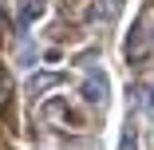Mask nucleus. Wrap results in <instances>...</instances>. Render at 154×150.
<instances>
[{
	"mask_svg": "<svg viewBox=\"0 0 154 150\" xmlns=\"http://www.w3.org/2000/svg\"><path fill=\"white\" fill-rule=\"evenodd\" d=\"M146 55H150V32H146V16L134 24V32H131V40H127V59L134 67H142L146 63Z\"/></svg>",
	"mask_w": 154,
	"mask_h": 150,
	"instance_id": "nucleus-1",
	"label": "nucleus"
},
{
	"mask_svg": "<svg viewBox=\"0 0 154 150\" xmlns=\"http://www.w3.org/2000/svg\"><path fill=\"white\" fill-rule=\"evenodd\" d=\"M107 91H111V79H107V71L91 67V71H87V79H83V99H87L91 107H103V103H107Z\"/></svg>",
	"mask_w": 154,
	"mask_h": 150,
	"instance_id": "nucleus-2",
	"label": "nucleus"
},
{
	"mask_svg": "<svg viewBox=\"0 0 154 150\" xmlns=\"http://www.w3.org/2000/svg\"><path fill=\"white\" fill-rule=\"evenodd\" d=\"M44 12H48V0H16V24L24 28V32H28Z\"/></svg>",
	"mask_w": 154,
	"mask_h": 150,
	"instance_id": "nucleus-3",
	"label": "nucleus"
},
{
	"mask_svg": "<svg viewBox=\"0 0 154 150\" xmlns=\"http://www.w3.org/2000/svg\"><path fill=\"white\" fill-rule=\"evenodd\" d=\"M59 83H63L59 71H40V75L28 79V91H32V95H44V91H51V87H59Z\"/></svg>",
	"mask_w": 154,
	"mask_h": 150,
	"instance_id": "nucleus-4",
	"label": "nucleus"
},
{
	"mask_svg": "<svg viewBox=\"0 0 154 150\" xmlns=\"http://www.w3.org/2000/svg\"><path fill=\"white\" fill-rule=\"evenodd\" d=\"M122 4H127V0H99V4L91 8V20H103V24H111V20H119Z\"/></svg>",
	"mask_w": 154,
	"mask_h": 150,
	"instance_id": "nucleus-5",
	"label": "nucleus"
},
{
	"mask_svg": "<svg viewBox=\"0 0 154 150\" xmlns=\"http://www.w3.org/2000/svg\"><path fill=\"white\" fill-rule=\"evenodd\" d=\"M32 59H36L32 44H24V47H20V67H32Z\"/></svg>",
	"mask_w": 154,
	"mask_h": 150,
	"instance_id": "nucleus-6",
	"label": "nucleus"
},
{
	"mask_svg": "<svg viewBox=\"0 0 154 150\" xmlns=\"http://www.w3.org/2000/svg\"><path fill=\"white\" fill-rule=\"evenodd\" d=\"M146 115L154 118V87H150V95H146Z\"/></svg>",
	"mask_w": 154,
	"mask_h": 150,
	"instance_id": "nucleus-7",
	"label": "nucleus"
}]
</instances>
